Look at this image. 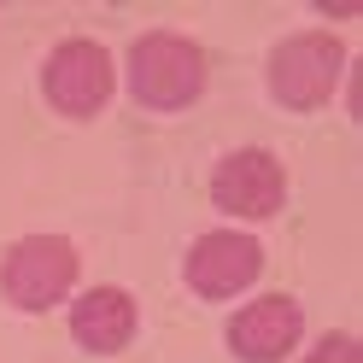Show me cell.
<instances>
[{"label": "cell", "instance_id": "obj_5", "mask_svg": "<svg viewBox=\"0 0 363 363\" xmlns=\"http://www.w3.org/2000/svg\"><path fill=\"white\" fill-rule=\"evenodd\" d=\"M258 264H264V252H258L252 235L217 229L188 252V281H194V293H206V299H229V293H240L258 276Z\"/></svg>", "mask_w": 363, "mask_h": 363}, {"label": "cell", "instance_id": "obj_8", "mask_svg": "<svg viewBox=\"0 0 363 363\" xmlns=\"http://www.w3.org/2000/svg\"><path fill=\"white\" fill-rule=\"evenodd\" d=\"M71 328L88 352H118L123 340L135 334V305H129V293L118 287H94V293H82L77 311H71Z\"/></svg>", "mask_w": 363, "mask_h": 363}, {"label": "cell", "instance_id": "obj_2", "mask_svg": "<svg viewBox=\"0 0 363 363\" xmlns=\"http://www.w3.org/2000/svg\"><path fill=\"white\" fill-rule=\"evenodd\" d=\"M0 276H6L12 305L48 311V305H59L65 293H71L77 252H71V240H59V235H30V240H18L6 252V269H0Z\"/></svg>", "mask_w": 363, "mask_h": 363}, {"label": "cell", "instance_id": "obj_7", "mask_svg": "<svg viewBox=\"0 0 363 363\" xmlns=\"http://www.w3.org/2000/svg\"><path fill=\"white\" fill-rule=\"evenodd\" d=\"M299 328H305L299 305H293V299H281V293H269V299L246 305L235 323H229V346H235L240 357H252V363H276L281 352H293Z\"/></svg>", "mask_w": 363, "mask_h": 363}, {"label": "cell", "instance_id": "obj_9", "mask_svg": "<svg viewBox=\"0 0 363 363\" xmlns=\"http://www.w3.org/2000/svg\"><path fill=\"white\" fill-rule=\"evenodd\" d=\"M305 363H363V346H357L352 334H328V340H323V346H316Z\"/></svg>", "mask_w": 363, "mask_h": 363}, {"label": "cell", "instance_id": "obj_3", "mask_svg": "<svg viewBox=\"0 0 363 363\" xmlns=\"http://www.w3.org/2000/svg\"><path fill=\"white\" fill-rule=\"evenodd\" d=\"M340 77V41L334 35H293L269 59V88L281 106H323Z\"/></svg>", "mask_w": 363, "mask_h": 363}, {"label": "cell", "instance_id": "obj_1", "mask_svg": "<svg viewBox=\"0 0 363 363\" xmlns=\"http://www.w3.org/2000/svg\"><path fill=\"white\" fill-rule=\"evenodd\" d=\"M129 82H135V94L147 106L176 111V106H188L199 88H206V53H199L194 41H182V35H164V30L141 35L135 53H129Z\"/></svg>", "mask_w": 363, "mask_h": 363}, {"label": "cell", "instance_id": "obj_4", "mask_svg": "<svg viewBox=\"0 0 363 363\" xmlns=\"http://www.w3.org/2000/svg\"><path fill=\"white\" fill-rule=\"evenodd\" d=\"M111 94V59L94 41H65L48 59V100L65 118H94Z\"/></svg>", "mask_w": 363, "mask_h": 363}, {"label": "cell", "instance_id": "obj_6", "mask_svg": "<svg viewBox=\"0 0 363 363\" xmlns=\"http://www.w3.org/2000/svg\"><path fill=\"white\" fill-rule=\"evenodd\" d=\"M211 194H217V206L235 211V217H269L281 206V164L269 152H235V158L217 164Z\"/></svg>", "mask_w": 363, "mask_h": 363}]
</instances>
